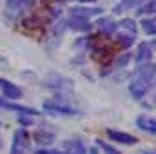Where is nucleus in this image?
Returning <instances> with one entry per match:
<instances>
[{"mask_svg":"<svg viewBox=\"0 0 156 154\" xmlns=\"http://www.w3.org/2000/svg\"><path fill=\"white\" fill-rule=\"evenodd\" d=\"M142 29L147 33V35H151V37H154V33H156V22H154V18L151 16V18H145V20H142Z\"/></svg>","mask_w":156,"mask_h":154,"instance_id":"14","label":"nucleus"},{"mask_svg":"<svg viewBox=\"0 0 156 154\" xmlns=\"http://www.w3.org/2000/svg\"><path fill=\"white\" fill-rule=\"evenodd\" d=\"M154 7H156V2H154V0H149L145 5H142V7H140V11H138V13H142V15H147V13H149V15H153V13H154Z\"/></svg>","mask_w":156,"mask_h":154,"instance_id":"19","label":"nucleus"},{"mask_svg":"<svg viewBox=\"0 0 156 154\" xmlns=\"http://www.w3.org/2000/svg\"><path fill=\"white\" fill-rule=\"evenodd\" d=\"M136 125H138L142 131H147V132H151V134H154V132H156L154 118H151V116H147V114L138 116V118H136Z\"/></svg>","mask_w":156,"mask_h":154,"instance_id":"7","label":"nucleus"},{"mask_svg":"<svg viewBox=\"0 0 156 154\" xmlns=\"http://www.w3.org/2000/svg\"><path fill=\"white\" fill-rule=\"evenodd\" d=\"M127 60H129V54H125V56H123L122 60H118V62H116V65H123V64H125Z\"/></svg>","mask_w":156,"mask_h":154,"instance_id":"21","label":"nucleus"},{"mask_svg":"<svg viewBox=\"0 0 156 154\" xmlns=\"http://www.w3.org/2000/svg\"><path fill=\"white\" fill-rule=\"evenodd\" d=\"M102 33H105V35H111V33H115V29L118 27V24L113 20V18H107V16H102V18H98L96 20V24H94Z\"/></svg>","mask_w":156,"mask_h":154,"instance_id":"6","label":"nucleus"},{"mask_svg":"<svg viewBox=\"0 0 156 154\" xmlns=\"http://www.w3.org/2000/svg\"><path fill=\"white\" fill-rule=\"evenodd\" d=\"M153 80H154V65H153V64L142 65L140 71H138V75H136V78H134V80L131 82V85H129L131 94H133L134 98H144V96L147 94V91H149Z\"/></svg>","mask_w":156,"mask_h":154,"instance_id":"1","label":"nucleus"},{"mask_svg":"<svg viewBox=\"0 0 156 154\" xmlns=\"http://www.w3.org/2000/svg\"><path fill=\"white\" fill-rule=\"evenodd\" d=\"M0 93L9 100H18L22 96L20 87H16L15 83H11L9 80H4V78H0Z\"/></svg>","mask_w":156,"mask_h":154,"instance_id":"2","label":"nucleus"},{"mask_svg":"<svg viewBox=\"0 0 156 154\" xmlns=\"http://www.w3.org/2000/svg\"><path fill=\"white\" fill-rule=\"evenodd\" d=\"M35 0H5V7L9 13H18V11H24L27 9Z\"/></svg>","mask_w":156,"mask_h":154,"instance_id":"9","label":"nucleus"},{"mask_svg":"<svg viewBox=\"0 0 156 154\" xmlns=\"http://www.w3.org/2000/svg\"><path fill=\"white\" fill-rule=\"evenodd\" d=\"M0 107H4V109H9V111H16L18 114H38V111H35V109H31V107H26V105H18V103H11V102H4V100H0Z\"/></svg>","mask_w":156,"mask_h":154,"instance_id":"5","label":"nucleus"},{"mask_svg":"<svg viewBox=\"0 0 156 154\" xmlns=\"http://www.w3.org/2000/svg\"><path fill=\"white\" fill-rule=\"evenodd\" d=\"M76 2H82V4H87V2H93V0H76Z\"/></svg>","mask_w":156,"mask_h":154,"instance_id":"22","label":"nucleus"},{"mask_svg":"<svg viewBox=\"0 0 156 154\" xmlns=\"http://www.w3.org/2000/svg\"><path fill=\"white\" fill-rule=\"evenodd\" d=\"M151 56H153V44H147V42H144V44H140L138 45V53H136V64L142 67V65H147L149 62H151Z\"/></svg>","mask_w":156,"mask_h":154,"instance_id":"3","label":"nucleus"},{"mask_svg":"<svg viewBox=\"0 0 156 154\" xmlns=\"http://www.w3.org/2000/svg\"><path fill=\"white\" fill-rule=\"evenodd\" d=\"M89 154H98V151H96V149H91V152Z\"/></svg>","mask_w":156,"mask_h":154,"instance_id":"23","label":"nucleus"},{"mask_svg":"<svg viewBox=\"0 0 156 154\" xmlns=\"http://www.w3.org/2000/svg\"><path fill=\"white\" fill-rule=\"evenodd\" d=\"M35 140H37L38 143L49 145V143L55 142V134H51V132H37V134H35Z\"/></svg>","mask_w":156,"mask_h":154,"instance_id":"16","label":"nucleus"},{"mask_svg":"<svg viewBox=\"0 0 156 154\" xmlns=\"http://www.w3.org/2000/svg\"><path fill=\"white\" fill-rule=\"evenodd\" d=\"M118 26L123 27L125 31H129L131 35H136V24H134V20H131V18H123Z\"/></svg>","mask_w":156,"mask_h":154,"instance_id":"18","label":"nucleus"},{"mask_svg":"<svg viewBox=\"0 0 156 154\" xmlns=\"http://www.w3.org/2000/svg\"><path fill=\"white\" fill-rule=\"evenodd\" d=\"M107 134H109V138H111L113 142H120V143H125V145H133V143L138 142L136 136H131V134H127V132H120V131H109Z\"/></svg>","mask_w":156,"mask_h":154,"instance_id":"8","label":"nucleus"},{"mask_svg":"<svg viewBox=\"0 0 156 154\" xmlns=\"http://www.w3.org/2000/svg\"><path fill=\"white\" fill-rule=\"evenodd\" d=\"M67 26H69L71 29H75V31H89V29H91V22H89L87 18H78V16H73V18L67 22Z\"/></svg>","mask_w":156,"mask_h":154,"instance_id":"10","label":"nucleus"},{"mask_svg":"<svg viewBox=\"0 0 156 154\" xmlns=\"http://www.w3.org/2000/svg\"><path fill=\"white\" fill-rule=\"evenodd\" d=\"M26 143H27V134L24 129L16 131L15 132V138H13V145H11V152L9 154H22L26 149Z\"/></svg>","mask_w":156,"mask_h":154,"instance_id":"4","label":"nucleus"},{"mask_svg":"<svg viewBox=\"0 0 156 154\" xmlns=\"http://www.w3.org/2000/svg\"><path fill=\"white\" fill-rule=\"evenodd\" d=\"M44 109L51 111V113H56V114H75V111L71 107H62V105H53V103H45Z\"/></svg>","mask_w":156,"mask_h":154,"instance_id":"13","label":"nucleus"},{"mask_svg":"<svg viewBox=\"0 0 156 154\" xmlns=\"http://www.w3.org/2000/svg\"><path fill=\"white\" fill-rule=\"evenodd\" d=\"M66 154H85V147L80 140H71L66 145Z\"/></svg>","mask_w":156,"mask_h":154,"instance_id":"12","label":"nucleus"},{"mask_svg":"<svg viewBox=\"0 0 156 154\" xmlns=\"http://www.w3.org/2000/svg\"><path fill=\"white\" fill-rule=\"evenodd\" d=\"M134 38H136V35H131V33H127V35H118L116 44L120 47H129V45H133Z\"/></svg>","mask_w":156,"mask_h":154,"instance_id":"15","label":"nucleus"},{"mask_svg":"<svg viewBox=\"0 0 156 154\" xmlns=\"http://www.w3.org/2000/svg\"><path fill=\"white\" fill-rule=\"evenodd\" d=\"M102 9L100 7H91V9H85V7H73L71 9V15L73 16H78V18H87L89 15L93 16V15H98Z\"/></svg>","mask_w":156,"mask_h":154,"instance_id":"11","label":"nucleus"},{"mask_svg":"<svg viewBox=\"0 0 156 154\" xmlns=\"http://www.w3.org/2000/svg\"><path fill=\"white\" fill-rule=\"evenodd\" d=\"M37 154H62L60 151H47V149H40L37 151Z\"/></svg>","mask_w":156,"mask_h":154,"instance_id":"20","label":"nucleus"},{"mask_svg":"<svg viewBox=\"0 0 156 154\" xmlns=\"http://www.w3.org/2000/svg\"><path fill=\"white\" fill-rule=\"evenodd\" d=\"M142 0H122V4H118L115 7V13H120L122 9H133L134 5H138Z\"/></svg>","mask_w":156,"mask_h":154,"instance_id":"17","label":"nucleus"}]
</instances>
